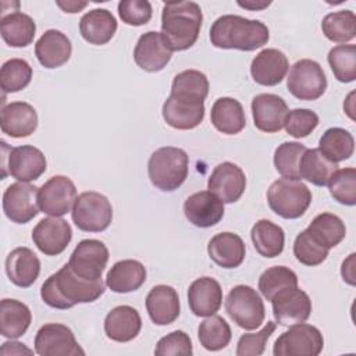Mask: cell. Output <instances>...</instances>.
<instances>
[{
  "label": "cell",
  "instance_id": "1",
  "mask_svg": "<svg viewBox=\"0 0 356 356\" xmlns=\"http://www.w3.org/2000/svg\"><path fill=\"white\" fill-rule=\"evenodd\" d=\"M104 289L106 284L103 278L97 281L83 280L78 277L67 263L43 282L40 296L47 306L67 310L78 303L95 302L104 293Z\"/></svg>",
  "mask_w": 356,
  "mask_h": 356
},
{
  "label": "cell",
  "instance_id": "2",
  "mask_svg": "<svg viewBox=\"0 0 356 356\" xmlns=\"http://www.w3.org/2000/svg\"><path fill=\"white\" fill-rule=\"evenodd\" d=\"M268 39V28L261 21L235 14L218 17L210 28V42L218 49L252 51L267 44Z\"/></svg>",
  "mask_w": 356,
  "mask_h": 356
},
{
  "label": "cell",
  "instance_id": "3",
  "mask_svg": "<svg viewBox=\"0 0 356 356\" xmlns=\"http://www.w3.org/2000/svg\"><path fill=\"white\" fill-rule=\"evenodd\" d=\"M203 13L195 1H167L161 13V33L174 51L192 47L200 33Z\"/></svg>",
  "mask_w": 356,
  "mask_h": 356
},
{
  "label": "cell",
  "instance_id": "4",
  "mask_svg": "<svg viewBox=\"0 0 356 356\" xmlns=\"http://www.w3.org/2000/svg\"><path fill=\"white\" fill-rule=\"evenodd\" d=\"M189 156L181 147L164 146L154 150L147 163L150 182L163 192L178 189L186 179Z\"/></svg>",
  "mask_w": 356,
  "mask_h": 356
},
{
  "label": "cell",
  "instance_id": "5",
  "mask_svg": "<svg viewBox=\"0 0 356 356\" xmlns=\"http://www.w3.org/2000/svg\"><path fill=\"white\" fill-rule=\"evenodd\" d=\"M270 209L280 217L295 220L305 214L312 203V192L300 179L280 178L267 191Z\"/></svg>",
  "mask_w": 356,
  "mask_h": 356
},
{
  "label": "cell",
  "instance_id": "6",
  "mask_svg": "<svg viewBox=\"0 0 356 356\" xmlns=\"http://www.w3.org/2000/svg\"><path fill=\"white\" fill-rule=\"evenodd\" d=\"M225 312L238 327L248 331L259 328L266 317V307L259 292L249 285H236L228 292Z\"/></svg>",
  "mask_w": 356,
  "mask_h": 356
},
{
  "label": "cell",
  "instance_id": "7",
  "mask_svg": "<svg viewBox=\"0 0 356 356\" xmlns=\"http://www.w3.org/2000/svg\"><path fill=\"white\" fill-rule=\"evenodd\" d=\"M71 216L78 229L85 232H102L111 224L113 207L104 195L88 191L76 196Z\"/></svg>",
  "mask_w": 356,
  "mask_h": 356
},
{
  "label": "cell",
  "instance_id": "8",
  "mask_svg": "<svg viewBox=\"0 0 356 356\" xmlns=\"http://www.w3.org/2000/svg\"><path fill=\"white\" fill-rule=\"evenodd\" d=\"M324 348L320 330L312 324L298 323L282 332L274 342V356H317Z\"/></svg>",
  "mask_w": 356,
  "mask_h": 356
},
{
  "label": "cell",
  "instance_id": "9",
  "mask_svg": "<svg viewBox=\"0 0 356 356\" xmlns=\"http://www.w3.org/2000/svg\"><path fill=\"white\" fill-rule=\"evenodd\" d=\"M286 88L299 100H316L327 89V76L317 61L302 58L291 67Z\"/></svg>",
  "mask_w": 356,
  "mask_h": 356
},
{
  "label": "cell",
  "instance_id": "10",
  "mask_svg": "<svg viewBox=\"0 0 356 356\" xmlns=\"http://www.w3.org/2000/svg\"><path fill=\"white\" fill-rule=\"evenodd\" d=\"M3 179L7 172L19 182H31L38 179L47 168V161L42 150L31 145L11 147L8 156L3 150Z\"/></svg>",
  "mask_w": 356,
  "mask_h": 356
},
{
  "label": "cell",
  "instance_id": "11",
  "mask_svg": "<svg viewBox=\"0 0 356 356\" xmlns=\"http://www.w3.org/2000/svg\"><path fill=\"white\" fill-rule=\"evenodd\" d=\"M108 256V249L102 241L83 239L71 253L68 266L78 277L88 281H97L102 280Z\"/></svg>",
  "mask_w": 356,
  "mask_h": 356
},
{
  "label": "cell",
  "instance_id": "12",
  "mask_svg": "<svg viewBox=\"0 0 356 356\" xmlns=\"http://www.w3.org/2000/svg\"><path fill=\"white\" fill-rule=\"evenodd\" d=\"M35 352L40 356H78L85 350L75 339L72 330L64 324L42 325L35 337Z\"/></svg>",
  "mask_w": 356,
  "mask_h": 356
},
{
  "label": "cell",
  "instance_id": "13",
  "mask_svg": "<svg viewBox=\"0 0 356 356\" xmlns=\"http://www.w3.org/2000/svg\"><path fill=\"white\" fill-rule=\"evenodd\" d=\"M163 118L174 129L188 131L202 124L204 100L186 95L170 93L163 104Z\"/></svg>",
  "mask_w": 356,
  "mask_h": 356
},
{
  "label": "cell",
  "instance_id": "14",
  "mask_svg": "<svg viewBox=\"0 0 356 356\" xmlns=\"http://www.w3.org/2000/svg\"><path fill=\"white\" fill-rule=\"evenodd\" d=\"M76 199L75 184L65 175H54L38 191V203L42 213L51 217L67 214Z\"/></svg>",
  "mask_w": 356,
  "mask_h": 356
},
{
  "label": "cell",
  "instance_id": "15",
  "mask_svg": "<svg viewBox=\"0 0 356 356\" xmlns=\"http://www.w3.org/2000/svg\"><path fill=\"white\" fill-rule=\"evenodd\" d=\"M38 191L28 182L11 184L3 193V211L15 224H26L39 213Z\"/></svg>",
  "mask_w": 356,
  "mask_h": 356
},
{
  "label": "cell",
  "instance_id": "16",
  "mask_svg": "<svg viewBox=\"0 0 356 356\" xmlns=\"http://www.w3.org/2000/svg\"><path fill=\"white\" fill-rule=\"evenodd\" d=\"M172 47L161 32L149 31L139 36L134 58L139 68L147 72L161 71L172 57Z\"/></svg>",
  "mask_w": 356,
  "mask_h": 356
},
{
  "label": "cell",
  "instance_id": "17",
  "mask_svg": "<svg viewBox=\"0 0 356 356\" xmlns=\"http://www.w3.org/2000/svg\"><path fill=\"white\" fill-rule=\"evenodd\" d=\"M270 302L274 318L280 325L289 327L298 323H305L312 313V300L309 295L298 286L278 292Z\"/></svg>",
  "mask_w": 356,
  "mask_h": 356
},
{
  "label": "cell",
  "instance_id": "18",
  "mask_svg": "<svg viewBox=\"0 0 356 356\" xmlns=\"http://www.w3.org/2000/svg\"><path fill=\"white\" fill-rule=\"evenodd\" d=\"M72 238L71 225L60 217L42 218L32 231V241L46 256L63 253Z\"/></svg>",
  "mask_w": 356,
  "mask_h": 356
},
{
  "label": "cell",
  "instance_id": "19",
  "mask_svg": "<svg viewBox=\"0 0 356 356\" xmlns=\"http://www.w3.org/2000/svg\"><path fill=\"white\" fill-rule=\"evenodd\" d=\"M207 188L222 203H234L241 199L246 188V175L241 167L231 161L214 167L207 181Z\"/></svg>",
  "mask_w": 356,
  "mask_h": 356
},
{
  "label": "cell",
  "instance_id": "20",
  "mask_svg": "<svg viewBox=\"0 0 356 356\" xmlns=\"http://www.w3.org/2000/svg\"><path fill=\"white\" fill-rule=\"evenodd\" d=\"M184 214L195 227L210 228L222 220L224 203L210 191H200L186 197Z\"/></svg>",
  "mask_w": 356,
  "mask_h": 356
},
{
  "label": "cell",
  "instance_id": "21",
  "mask_svg": "<svg viewBox=\"0 0 356 356\" xmlns=\"http://www.w3.org/2000/svg\"><path fill=\"white\" fill-rule=\"evenodd\" d=\"M288 114L285 100L273 93H260L252 100V115L254 127L267 134L280 132Z\"/></svg>",
  "mask_w": 356,
  "mask_h": 356
},
{
  "label": "cell",
  "instance_id": "22",
  "mask_svg": "<svg viewBox=\"0 0 356 356\" xmlns=\"http://www.w3.org/2000/svg\"><path fill=\"white\" fill-rule=\"evenodd\" d=\"M221 303L222 289L217 280L211 277H200L189 285L188 305L195 316H213L220 310Z\"/></svg>",
  "mask_w": 356,
  "mask_h": 356
},
{
  "label": "cell",
  "instance_id": "23",
  "mask_svg": "<svg viewBox=\"0 0 356 356\" xmlns=\"http://www.w3.org/2000/svg\"><path fill=\"white\" fill-rule=\"evenodd\" d=\"M288 68V58L281 50L264 49L252 60L250 75L259 85L275 86L282 82Z\"/></svg>",
  "mask_w": 356,
  "mask_h": 356
},
{
  "label": "cell",
  "instance_id": "24",
  "mask_svg": "<svg viewBox=\"0 0 356 356\" xmlns=\"http://www.w3.org/2000/svg\"><path fill=\"white\" fill-rule=\"evenodd\" d=\"M0 127L11 138H26L38 128V114L26 102H11L1 108Z\"/></svg>",
  "mask_w": 356,
  "mask_h": 356
},
{
  "label": "cell",
  "instance_id": "25",
  "mask_svg": "<svg viewBox=\"0 0 356 356\" xmlns=\"http://www.w3.org/2000/svg\"><path fill=\"white\" fill-rule=\"evenodd\" d=\"M146 310L156 325L174 323L181 312L178 292L170 285H156L146 296Z\"/></svg>",
  "mask_w": 356,
  "mask_h": 356
},
{
  "label": "cell",
  "instance_id": "26",
  "mask_svg": "<svg viewBox=\"0 0 356 356\" xmlns=\"http://www.w3.org/2000/svg\"><path fill=\"white\" fill-rule=\"evenodd\" d=\"M142 328L139 312L128 305L111 309L104 318V332L115 342H129L138 337Z\"/></svg>",
  "mask_w": 356,
  "mask_h": 356
},
{
  "label": "cell",
  "instance_id": "27",
  "mask_svg": "<svg viewBox=\"0 0 356 356\" xmlns=\"http://www.w3.org/2000/svg\"><path fill=\"white\" fill-rule=\"evenodd\" d=\"M72 53V44L65 33L57 29L46 31L35 44V56L44 68H57L65 64Z\"/></svg>",
  "mask_w": 356,
  "mask_h": 356
},
{
  "label": "cell",
  "instance_id": "28",
  "mask_svg": "<svg viewBox=\"0 0 356 356\" xmlns=\"http://www.w3.org/2000/svg\"><path fill=\"white\" fill-rule=\"evenodd\" d=\"M6 273L14 285L28 288L39 277L40 260L29 248H15L6 259Z\"/></svg>",
  "mask_w": 356,
  "mask_h": 356
},
{
  "label": "cell",
  "instance_id": "29",
  "mask_svg": "<svg viewBox=\"0 0 356 356\" xmlns=\"http://www.w3.org/2000/svg\"><path fill=\"white\" fill-rule=\"evenodd\" d=\"M209 257L222 268L239 267L246 254L245 242L234 232L216 234L207 245Z\"/></svg>",
  "mask_w": 356,
  "mask_h": 356
},
{
  "label": "cell",
  "instance_id": "30",
  "mask_svg": "<svg viewBox=\"0 0 356 356\" xmlns=\"http://www.w3.org/2000/svg\"><path fill=\"white\" fill-rule=\"evenodd\" d=\"M117 31V19L106 8H95L82 15L79 21L81 36L90 44L108 43Z\"/></svg>",
  "mask_w": 356,
  "mask_h": 356
},
{
  "label": "cell",
  "instance_id": "31",
  "mask_svg": "<svg viewBox=\"0 0 356 356\" xmlns=\"http://www.w3.org/2000/svg\"><path fill=\"white\" fill-rule=\"evenodd\" d=\"M146 281L145 266L134 259L114 263L106 277V285L115 293H128L139 289Z\"/></svg>",
  "mask_w": 356,
  "mask_h": 356
},
{
  "label": "cell",
  "instance_id": "32",
  "mask_svg": "<svg viewBox=\"0 0 356 356\" xmlns=\"http://www.w3.org/2000/svg\"><path fill=\"white\" fill-rule=\"evenodd\" d=\"M210 120L213 127L225 135H236L246 125L242 104L234 97H220L211 106Z\"/></svg>",
  "mask_w": 356,
  "mask_h": 356
},
{
  "label": "cell",
  "instance_id": "33",
  "mask_svg": "<svg viewBox=\"0 0 356 356\" xmlns=\"http://www.w3.org/2000/svg\"><path fill=\"white\" fill-rule=\"evenodd\" d=\"M0 33L3 40L8 46L26 47L33 42L36 33V24L28 14L14 11L1 17Z\"/></svg>",
  "mask_w": 356,
  "mask_h": 356
},
{
  "label": "cell",
  "instance_id": "34",
  "mask_svg": "<svg viewBox=\"0 0 356 356\" xmlns=\"http://www.w3.org/2000/svg\"><path fill=\"white\" fill-rule=\"evenodd\" d=\"M32 314L29 307L17 299H3L0 303V334L6 338H19L29 328Z\"/></svg>",
  "mask_w": 356,
  "mask_h": 356
},
{
  "label": "cell",
  "instance_id": "35",
  "mask_svg": "<svg viewBox=\"0 0 356 356\" xmlns=\"http://www.w3.org/2000/svg\"><path fill=\"white\" fill-rule=\"evenodd\" d=\"M250 238L256 252L267 259L277 257L282 253L285 245L284 229L270 220H259L250 231Z\"/></svg>",
  "mask_w": 356,
  "mask_h": 356
},
{
  "label": "cell",
  "instance_id": "36",
  "mask_svg": "<svg viewBox=\"0 0 356 356\" xmlns=\"http://www.w3.org/2000/svg\"><path fill=\"white\" fill-rule=\"evenodd\" d=\"M306 231L320 246L325 249L335 248L343 241L346 235V227L343 221L332 213H321L316 216Z\"/></svg>",
  "mask_w": 356,
  "mask_h": 356
},
{
  "label": "cell",
  "instance_id": "37",
  "mask_svg": "<svg viewBox=\"0 0 356 356\" xmlns=\"http://www.w3.org/2000/svg\"><path fill=\"white\" fill-rule=\"evenodd\" d=\"M337 167L318 149H306L299 161V175L316 186H324Z\"/></svg>",
  "mask_w": 356,
  "mask_h": 356
},
{
  "label": "cell",
  "instance_id": "38",
  "mask_svg": "<svg viewBox=\"0 0 356 356\" xmlns=\"http://www.w3.org/2000/svg\"><path fill=\"white\" fill-rule=\"evenodd\" d=\"M318 150L332 163L348 160L355 152V139L343 128H328L320 138Z\"/></svg>",
  "mask_w": 356,
  "mask_h": 356
},
{
  "label": "cell",
  "instance_id": "39",
  "mask_svg": "<svg viewBox=\"0 0 356 356\" xmlns=\"http://www.w3.org/2000/svg\"><path fill=\"white\" fill-rule=\"evenodd\" d=\"M324 36L334 43H346L356 36V15L352 10L330 13L323 18Z\"/></svg>",
  "mask_w": 356,
  "mask_h": 356
},
{
  "label": "cell",
  "instance_id": "40",
  "mask_svg": "<svg viewBox=\"0 0 356 356\" xmlns=\"http://www.w3.org/2000/svg\"><path fill=\"white\" fill-rule=\"evenodd\" d=\"M197 338L200 345L210 352L224 349L231 338V327L221 316H209L199 324L197 328Z\"/></svg>",
  "mask_w": 356,
  "mask_h": 356
},
{
  "label": "cell",
  "instance_id": "41",
  "mask_svg": "<svg viewBox=\"0 0 356 356\" xmlns=\"http://www.w3.org/2000/svg\"><path fill=\"white\" fill-rule=\"evenodd\" d=\"M32 67L24 58H10L0 70V86L4 93H15L29 85Z\"/></svg>",
  "mask_w": 356,
  "mask_h": 356
},
{
  "label": "cell",
  "instance_id": "42",
  "mask_svg": "<svg viewBox=\"0 0 356 356\" xmlns=\"http://www.w3.org/2000/svg\"><path fill=\"white\" fill-rule=\"evenodd\" d=\"M292 286H298V275L285 266L270 267L259 278V289L267 300H271L278 292Z\"/></svg>",
  "mask_w": 356,
  "mask_h": 356
},
{
  "label": "cell",
  "instance_id": "43",
  "mask_svg": "<svg viewBox=\"0 0 356 356\" xmlns=\"http://www.w3.org/2000/svg\"><path fill=\"white\" fill-rule=\"evenodd\" d=\"M328 64L339 82H353L356 79V46L339 44L332 47L328 53Z\"/></svg>",
  "mask_w": 356,
  "mask_h": 356
},
{
  "label": "cell",
  "instance_id": "44",
  "mask_svg": "<svg viewBox=\"0 0 356 356\" xmlns=\"http://www.w3.org/2000/svg\"><path fill=\"white\" fill-rule=\"evenodd\" d=\"M327 185L331 196L338 203L345 206L356 204V170L353 167L335 170Z\"/></svg>",
  "mask_w": 356,
  "mask_h": 356
},
{
  "label": "cell",
  "instance_id": "45",
  "mask_svg": "<svg viewBox=\"0 0 356 356\" xmlns=\"http://www.w3.org/2000/svg\"><path fill=\"white\" fill-rule=\"evenodd\" d=\"M306 146L299 142H284L274 153L275 170L284 178L300 179L299 175V161L302 154L306 152Z\"/></svg>",
  "mask_w": 356,
  "mask_h": 356
},
{
  "label": "cell",
  "instance_id": "46",
  "mask_svg": "<svg viewBox=\"0 0 356 356\" xmlns=\"http://www.w3.org/2000/svg\"><path fill=\"white\" fill-rule=\"evenodd\" d=\"M171 93L206 99L209 95V79L197 70H185L172 79Z\"/></svg>",
  "mask_w": 356,
  "mask_h": 356
},
{
  "label": "cell",
  "instance_id": "47",
  "mask_svg": "<svg viewBox=\"0 0 356 356\" xmlns=\"http://www.w3.org/2000/svg\"><path fill=\"white\" fill-rule=\"evenodd\" d=\"M293 254L299 263L313 267L321 264L327 259L328 249L320 246L305 229L295 238Z\"/></svg>",
  "mask_w": 356,
  "mask_h": 356
},
{
  "label": "cell",
  "instance_id": "48",
  "mask_svg": "<svg viewBox=\"0 0 356 356\" xmlns=\"http://www.w3.org/2000/svg\"><path fill=\"white\" fill-rule=\"evenodd\" d=\"M317 125L318 115L309 108H293L288 111L284 121L285 131L296 139L309 136L317 128Z\"/></svg>",
  "mask_w": 356,
  "mask_h": 356
},
{
  "label": "cell",
  "instance_id": "49",
  "mask_svg": "<svg viewBox=\"0 0 356 356\" xmlns=\"http://www.w3.org/2000/svg\"><path fill=\"white\" fill-rule=\"evenodd\" d=\"M275 331V323L267 321V324L257 332H248L241 335L236 345L238 356H260L266 349V342Z\"/></svg>",
  "mask_w": 356,
  "mask_h": 356
},
{
  "label": "cell",
  "instance_id": "50",
  "mask_svg": "<svg viewBox=\"0 0 356 356\" xmlns=\"http://www.w3.org/2000/svg\"><path fill=\"white\" fill-rule=\"evenodd\" d=\"M193 353L191 337L181 330L172 331L163 337L154 349V355L157 356H191Z\"/></svg>",
  "mask_w": 356,
  "mask_h": 356
},
{
  "label": "cell",
  "instance_id": "51",
  "mask_svg": "<svg viewBox=\"0 0 356 356\" xmlns=\"http://www.w3.org/2000/svg\"><path fill=\"white\" fill-rule=\"evenodd\" d=\"M152 4L147 0H121L118 15L127 25L140 26L152 19Z\"/></svg>",
  "mask_w": 356,
  "mask_h": 356
},
{
  "label": "cell",
  "instance_id": "52",
  "mask_svg": "<svg viewBox=\"0 0 356 356\" xmlns=\"http://www.w3.org/2000/svg\"><path fill=\"white\" fill-rule=\"evenodd\" d=\"M33 350L26 348L24 343L21 342H17V341H8V342H4L1 345V349H0V355L3 356H8V355H32Z\"/></svg>",
  "mask_w": 356,
  "mask_h": 356
},
{
  "label": "cell",
  "instance_id": "53",
  "mask_svg": "<svg viewBox=\"0 0 356 356\" xmlns=\"http://www.w3.org/2000/svg\"><path fill=\"white\" fill-rule=\"evenodd\" d=\"M355 253H350L346 260H343L341 267V274L343 281H346L349 285H355Z\"/></svg>",
  "mask_w": 356,
  "mask_h": 356
},
{
  "label": "cell",
  "instance_id": "54",
  "mask_svg": "<svg viewBox=\"0 0 356 356\" xmlns=\"http://www.w3.org/2000/svg\"><path fill=\"white\" fill-rule=\"evenodd\" d=\"M64 13H70V14H74V13H79L81 10H83L88 3L86 1H57L56 3Z\"/></svg>",
  "mask_w": 356,
  "mask_h": 356
},
{
  "label": "cell",
  "instance_id": "55",
  "mask_svg": "<svg viewBox=\"0 0 356 356\" xmlns=\"http://www.w3.org/2000/svg\"><path fill=\"white\" fill-rule=\"evenodd\" d=\"M271 3L270 1H238V6L242 8H248L252 11H259L267 8Z\"/></svg>",
  "mask_w": 356,
  "mask_h": 356
}]
</instances>
